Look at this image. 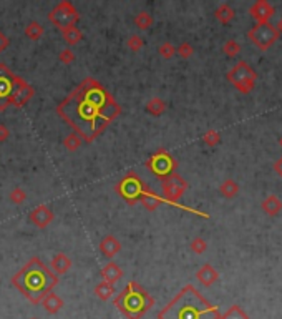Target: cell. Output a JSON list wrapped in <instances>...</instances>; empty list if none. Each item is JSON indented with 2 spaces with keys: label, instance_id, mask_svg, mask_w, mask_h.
Returning a JSON list of instances; mask_svg holds the SVG:
<instances>
[{
  "label": "cell",
  "instance_id": "obj_37",
  "mask_svg": "<svg viewBox=\"0 0 282 319\" xmlns=\"http://www.w3.org/2000/svg\"><path fill=\"white\" fill-rule=\"evenodd\" d=\"M32 319H37V318H32Z\"/></svg>",
  "mask_w": 282,
  "mask_h": 319
},
{
  "label": "cell",
  "instance_id": "obj_7",
  "mask_svg": "<svg viewBox=\"0 0 282 319\" xmlns=\"http://www.w3.org/2000/svg\"><path fill=\"white\" fill-rule=\"evenodd\" d=\"M161 186H163V198L168 200L170 203H173L176 208L184 209V211L196 213V215H203V213L196 211V209H191V208L184 206V205L178 203V200L181 198V195H183L184 190L188 188V183L184 182V180L181 178L178 173H171L170 176L163 178L161 180ZM203 216H206V215H203Z\"/></svg>",
  "mask_w": 282,
  "mask_h": 319
},
{
  "label": "cell",
  "instance_id": "obj_31",
  "mask_svg": "<svg viewBox=\"0 0 282 319\" xmlns=\"http://www.w3.org/2000/svg\"><path fill=\"white\" fill-rule=\"evenodd\" d=\"M191 250L195 251V253H197V254L204 253V251H206V243H204V239H201V238H195V239H193Z\"/></svg>",
  "mask_w": 282,
  "mask_h": 319
},
{
  "label": "cell",
  "instance_id": "obj_13",
  "mask_svg": "<svg viewBox=\"0 0 282 319\" xmlns=\"http://www.w3.org/2000/svg\"><path fill=\"white\" fill-rule=\"evenodd\" d=\"M229 78H231V82L234 83V85H238L239 88H242V90H246V87H244V83L249 80V82H252V72L249 68H247L244 64H239L236 68L233 70V72L229 73Z\"/></svg>",
  "mask_w": 282,
  "mask_h": 319
},
{
  "label": "cell",
  "instance_id": "obj_9",
  "mask_svg": "<svg viewBox=\"0 0 282 319\" xmlns=\"http://www.w3.org/2000/svg\"><path fill=\"white\" fill-rule=\"evenodd\" d=\"M176 166H178L176 160L173 158L166 150H158V152H154L148 160H146V168H148L153 175H156L159 180H163V178H166V176H170L171 173H174Z\"/></svg>",
  "mask_w": 282,
  "mask_h": 319
},
{
  "label": "cell",
  "instance_id": "obj_12",
  "mask_svg": "<svg viewBox=\"0 0 282 319\" xmlns=\"http://www.w3.org/2000/svg\"><path fill=\"white\" fill-rule=\"evenodd\" d=\"M100 274H102L103 281H107L108 284H115L123 278V270H121L115 261H108L102 270H100Z\"/></svg>",
  "mask_w": 282,
  "mask_h": 319
},
{
  "label": "cell",
  "instance_id": "obj_1",
  "mask_svg": "<svg viewBox=\"0 0 282 319\" xmlns=\"http://www.w3.org/2000/svg\"><path fill=\"white\" fill-rule=\"evenodd\" d=\"M58 116L91 143L121 115V107L95 78H85L57 107Z\"/></svg>",
  "mask_w": 282,
  "mask_h": 319
},
{
  "label": "cell",
  "instance_id": "obj_2",
  "mask_svg": "<svg viewBox=\"0 0 282 319\" xmlns=\"http://www.w3.org/2000/svg\"><path fill=\"white\" fill-rule=\"evenodd\" d=\"M12 284L32 304H40L42 299L58 284V276L39 256H33L22 270L12 276Z\"/></svg>",
  "mask_w": 282,
  "mask_h": 319
},
{
  "label": "cell",
  "instance_id": "obj_15",
  "mask_svg": "<svg viewBox=\"0 0 282 319\" xmlns=\"http://www.w3.org/2000/svg\"><path fill=\"white\" fill-rule=\"evenodd\" d=\"M42 306L45 308V311L50 313V314H57L60 309L63 308V299L57 293H52L50 291L47 296L42 299Z\"/></svg>",
  "mask_w": 282,
  "mask_h": 319
},
{
  "label": "cell",
  "instance_id": "obj_26",
  "mask_svg": "<svg viewBox=\"0 0 282 319\" xmlns=\"http://www.w3.org/2000/svg\"><path fill=\"white\" fill-rule=\"evenodd\" d=\"M143 45H145V40H143L140 35H131L128 39V48L134 53L140 52V50L143 48Z\"/></svg>",
  "mask_w": 282,
  "mask_h": 319
},
{
  "label": "cell",
  "instance_id": "obj_29",
  "mask_svg": "<svg viewBox=\"0 0 282 319\" xmlns=\"http://www.w3.org/2000/svg\"><path fill=\"white\" fill-rule=\"evenodd\" d=\"M238 191V186H236V183L234 182H226V183H222V186H221V193L224 196H227V198H231V196H234V193Z\"/></svg>",
  "mask_w": 282,
  "mask_h": 319
},
{
  "label": "cell",
  "instance_id": "obj_14",
  "mask_svg": "<svg viewBox=\"0 0 282 319\" xmlns=\"http://www.w3.org/2000/svg\"><path fill=\"white\" fill-rule=\"evenodd\" d=\"M48 268L55 273L57 276L58 274H65V273H68V270L71 268V259L65 253H57L52 258V263H50Z\"/></svg>",
  "mask_w": 282,
  "mask_h": 319
},
{
  "label": "cell",
  "instance_id": "obj_11",
  "mask_svg": "<svg viewBox=\"0 0 282 319\" xmlns=\"http://www.w3.org/2000/svg\"><path fill=\"white\" fill-rule=\"evenodd\" d=\"M100 251H102V254L105 258L111 259L121 251V245L113 234H108V236H105L102 241H100Z\"/></svg>",
  "mask_w": 282,
  "mask_h": 319
},
{
  "label": "cell",
  "instance_id": "obj_25",
  "mask_svg": "<svg viewBox=\"0 0 282 319\" xmlns=\"http://www.w3.org/2000/svg\"><path fill=\"white\" fill-rule=\"evenodd\" d=\"M219 319H249V318L242 313V309L239 308V306H233V308H231L224 316H221Z\"/></svg>",
  "mask_w": 282,
  "mask_h": 319
},
{
  "label": "cell",
  "instance_id": "obj_33",
  "mask_svg": "<svg viewBox=\"0 0 282 319\" xmlns=\"http://www.w3.org/2000/svg\"><path fill=\"white\" fill-rule=\"evenodd\" d=\"M204 141L208 145H216L217 141H219V135H217L216 132H208L204 135Z\"/></svg>",
  "mask_w": 282,
  "mask_h": 319
},
{
  "label": "cell",
  "instance_id": "obj_5",
  "mask_svg": "<svg viewBox=\"0 0 282 319\" xmlns=\"http://www.w3.org/2000/svg\"><path fill=\"white\" fill-rule=\"evenodd\" d=\"M115 190L128 205H136L138 201H140L148 211H154L161 203L174 206V205L170 203L168 200H165L163 196H159L154 191H151L150 188L145 184V182H143L134 171H128V173H126L123 178L116 183Z\"/></svg>",
  "mask_w": 282,
  "mask_h": 319
},
{
  "label": "cell",
  "instance_id": "obj_35",
  "mask_svg": "<svg viewBox=\"0 0 282 319\" xmlns=\"http://www.w3.org/2000/svg\"><path fill=\"white\" fill-rule=\"evenodd\" d=\"M10 45V40H8V37L0 30V53L3 52V50H7V47Z\"/></svg>",
  "mask_w": 282,
  "mask_h": 319
},
{
  "label": "cell",
  "instance_id": "obj_3",
  "mask_svg": "<svg viewBox=\"0 0 282 319\" xmlns=\"http://www.w3.org/2000/svg\"><path fill=\"white\" fill-rule=\"evenodd\" d=\"M158 319H219V309L209 304L195 286L188 284L156 314Z\"/></svg>",
  "mask_w": 282,
  "mask_h": 319
},
{
  "label": "cell",
  "instance_id": "obj_23",
  "mask_svg": "<svg viewBox=\"0 0 282 319\" xmlns=\"http://www.w3.org/2000/svg\"><path fill=\"white\" fill-rule=\"evenodd\" d=\"M82 145V138H80L77 133H70V135L65 137L63 140V146L66 148V152H77Z\"/></svg>",
  "mask_w": 282,
  "mask_h": 319
},
{
  "label": "cell",
  "instance_id": "obj_36",
  "mask_svg": "<svg viewBox=\"0 0 282 319\" xmlns=\"http://www.w3.org/2000/svg\"><path fill=\"white\" fill-rule=\"evenodd\" d=\"M224 50H226L227 55H236V52L239 50V47L234 44V42H229V44H227L226 47H224Z\"/></svg>",
  "mask_w": 282,
  "mask_h": 319
},
{
  "label": "cell",
  "instance_id": "obj_34",
  "mask_svg": "<svg viewBox=\"0 0 282 319\" xmlns=\"http://www.w3.org/2000/svg\"><path fill=\"white\" fill-rule=\"evenodd\" d=\"M8 137H10V130H8L3 123H0V143L7 141Z\"/></svg>",
  "mask_w": 282,
  "mask_h": 319
},
{
  "label": "cell",
  "instance_id": "obj_19",
  "mask_svg": "<svg viewBox=\"0 0 282 319\" xmlns=\"http://www.w3.org/2000/svg\"><path fill=\"white\" fill-rule=\"evenodd\" d=\"M146 112L150 113V115H154V116H159L161 113L166 112V103L163 102L161 98H158V96H154V98H151L148 103H146Z\"/></svg>",
  "mask_w": 282,
  "mask_h": 319
},
{
  "label": "cell",
  "instance_id": "obj_20",
  "mask_svg": "<svg viewBox=\"0 0 282 319\" xmlns=\"http://www.w3.org/2000/svg\"><path fill=\"white\" fill-rule=\"evenodd\" d=\"M113 293H115V288H113V284H108L107 281H102L95 286V295L102 301H108L113 296Z\"/></svg>",
  "mask_w": 282,
  "mask_h": 319
},
{
  "label": "cell",
  "instance_id": "obj_22",
  "mask_svg": "<svg viewBox=\"0 0 282 319\" xmlns=\"http://www.w3.org/2000/svg\"><path fill=\"white\" fill-rule=\"evenodd\" d=\"M154 19L153 15L148 14V12H140L136 17H134V25H136L140 30H146V28H150L151 25H153Z\"/></svg>",
  "mask_w": 282,
  "mask_h": 319
},
{
  "label": "cell",
  "instance_id": "obj_28",
  "mask_svg": "<svg viewBox=\"0 0 282 319\" xmlns=\"http://www.w3.org/2000/svg\"><path fill=\"white\" fill-rule=\"evenodd\" d=\"M233 15H234L233 10H231V8L227 7V5H221L219 8H217V12H216V17L221 20V22H224V23L229 22V20L233 19Z\"/></svg>",
  "mask_w": 282,
  "mask_h": 319
},
{
  "label": "cell",
  "instance_id": "obj_27",
  "mask_svg": "<svg viewBox=\"0 0 282 319\" xmlns=\"http://www.w3.org/2000/svg\"><path fill=\"white\" fill-rule=\"evenodd\" d=\"M158 53H159V55H161L163 58H166V60H168V58H171V57L176 53V48L173 47V45L170 44V42H165V44L159 45Z\"/></svg>",
  "mask_w": 282,
  "mask_h": 319
},
{
  "label": "cell",
  "instance_id": "obj_17",
  "mask_svg": "<svg viewBox=\"0 0 282 319\" xmlns=\"http://www.w3.org/2000/svg\"><path fill=\"white\" fill-rule=\"evenodd\" d=\"M197 279L201 281V283L204 284V286H211L214 281L217 279V273L214 271L213 266H209V264H204L203 268H201L199 271H197Z\"/></svg>",
  "mask_w": 282,
  "mask_h": 319
},
{
  "label": "cell",
  "instance_id": "obj_8",
  "mask_svg": "<svg viewBox=\"0 0 282 319\" xmlns=\"http://www.w3.org/2000/svg\"><path fill=\"white\" fill-rule=\"evenodd\" d=\"M80 19L78 10L75 8L73 3L70 0H62L55 8H52V12L48 14V20L55 25L57 28H68V27H75Z\"/></svg>",
  "mask_w": 282,
  "mask_h": 319
},
{
  "label": "cell",
  "instance_id": "obj_21",
  "mask_svg": "<svg viewBox=\"0 0 282 319\" xmlns=\"http://www.w3.org/2000/svg\"><path fill=\"white\" fill-rule=\"evenodd\" d=\"M25 35L30 40H39L42 35H43V27L37 22V20H32L28 22V25L25 27Z\"/></svg>",
  "mask_w": 282,
  "mask_h": 319
},
{
  "label": "cell",
  "instance_id": "obj_16",
  "mask_svg": "<svg viewBox=\"0 0 282 319\" xmlns=\"http://www.w3.org/2000/svg\"><path fill=\"white\" fill-rule=\"evenodd\" d=\"M251 37L256 40V44H259L260 39H266L264 42H266V45H267V44H271V42H274L276 33L272 32V28L267 27V25H259V27L256 28V30L251 32Z\"/></svg>",
  "mask_w": 282,
  "mask_h": 319
},
{
  "label": "cell",
  "instance_id": "obj_32",
  "mask_svg": "<svg viewBox=\"0 0 282 319\" xmlns=\"http://www.w3.org/2000/svg\"><path fill=\"white\" fill-rule=\"evenodd\" d=\"M176 53H179L181 57L183 58H188V57H191L193 55V47L189 44H186V42H184V44H181L178 48H176Z\"/></svg>",
  "mask_w": 282,
  "mask_h": 319
},
{
  "label": "cell",
  "instance_id": "obj_6",
  "mask_svg": "<svg viewBox=\"0 0 282 319\" xmlns=\"http://www.w3.org/2000/svg\"><path fill=\"white\" fill-rule=\"evenodd\" d=\"M113 304L126 319H141L154 306V297L136 281H130L113 299Z\"/></svg>",
  "mask_w": 282,
  "mask_h": 319
},
{
  "label": "cell",
  "instance_id": "obj_18",
  "mask_svg": "<svg viewBox=\"0 0 282 319\" xmlns=\"http://www.w3.org/2000/svg\"><path fill=\"white\" fill-rule=\"evenodd\" d=\"M62 35H63V40H65V44L68 45V47H73V45H77L80 40H82V30H80L78 27H68V28H63Z\"/></svg>",
  "mask_w": 282,
  "mask_h": 319
},
{
  "label": "cell",
  "instance_id": "obj_30",
  "mask_svg": "<svg viewBox=\"0 0 282 319\" xmlns=\"http://www.w3.org/2000/svg\"><path fill=\"white\" fill-rule=\"evenodd\" d=\"M58 58H60L62 64L68 65V64H71V62H75V53L71 52L70 48H66V50H62L60 55H58Z\"/></svg>",
  "mask_w": 282,
  "mask_h": 319
},
{
  "label": "cell",
  "instance_id": "obj_24",
  "mask_svg": "<svg viewBox=\"0 0 282 319\" xmlns=\"http://www.w3.org/2000/svg\"><path fill=\"white\" fill-rule=\"evenodd\" d=\"M25 200H27V193H25L23 188L15 186L14 190L10 191V201L14 205H22Z\"/></svg>",
  "mask_w": 282,
  "mask_h": 319
},
{
  "label": "cell",
  "instance_id": "obj_4",
  "mask_svg": "<svg viewBox=\"0 0 282 319\" xmlns=\"http://www.w3.org/2000/svg\"><path fill=\"white\" fill-rule=\"evenodd\" d=\"M35 95L32 85L15 75L5 64H0V112H5L8 107L22 108Z\"/></svg>",
  "mask_w": 282,
  "mask_h": 319
},
{
  "label": "cell",
  "instance_id": "obj_10",
  "mask_svg": "<svg viewBox=\"0 0 282 319\" xmlns=\"http://www.w3.org/2000/svg\"><path fill=\"white\" fill-rule=\"evenodd\" d=\"M28 220H30L37 228L43 229L53 221V211L47 206V205H39L37 208L32 209V213L28 215Z\"/></svg>",
  "mask_w": 282,
  "mask_h": 319
}]
</instances>
